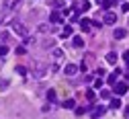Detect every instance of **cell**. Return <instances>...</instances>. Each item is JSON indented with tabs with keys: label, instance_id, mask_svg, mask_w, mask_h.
Masks as SVG:
<instances>
[{
	"label": "cell",
	"instance_id": "28",
	"mask_svg": "<svg viewBox=\"0 0 129 119\" xmlns=\"http://www.w3.org/2000/svg\"><path fill=\"white\" fill-rule=\"evenodd\" d=\"M80 8H82V10H88V8H90V2H88V0H84V2H82V6H80Z\"/></svg>",
	"mask_w": 129,
	"mask_h": 119
},
{
	"label": "cell",
	"instance_id": "15",
	"mask_svg": "<svg viewBox=\"0 0 129 119\" xmlns=\"http://www.w3.org/2000/svg\"><path fill=\"white\" fill-rule=\"evenodd\" d=\"M90 25H92V23H90L88 19H82V21H80V27H82V31H88V29H90Z\"/></svg>",
	"mask_w": 129,
	"mask_h": 119
},
{
	"label": "cell",
	"instance_id": "33",
	"mask_svg": "<svg viewBox=\"0 0 129 119\" xmlns=\"http://www.w3.org/2000/svg\"><path fill=\"white\" fill-rule=\"evenodd\" d=\"M121 10H123V12H127V10H129V4H127V2H125V4H123V6H121Z\"/></svg>",
	"mask_w": 129,
	"mask_h": 119
},
{
	"label": "cell",
	"instance_id": "27",
	"mask_svg": "<svg viewBox=\"0 0 129 119\" xmlns=\"http://www.w3.org/2000/svg\"><path fill=\"white\" fill-rule=\"evenodd\" d=\"M84 113H86L84 107H76V115H84Z\"/></svg>",
	"mask_w": 129,
	"mask_h": 119
},
{
	"label": "cell",
	"instance_id": "34",
	"mask_svg": "<svg viewBox=\"0 0 129 119\" xmlns=\"http://www.w3.org/2000/svg\"><path fill=\"white\" fill-rule=\"evenodd\" d=\"M123 58H125V60H127V62H129V49H127V52H125V54H123Z\"/></svg>",
	"mask_w": 129,
	"mask_h": 119
},
{
	"label": "cell",
	"instance_id": "14",
	"mask_svg": "<svg viewBox=\"0 0 129 119\" xmlns=\"http://www.w3.org/2000/svg\"><path fill=\"white\" fill-rule=\"evenodd\" d=\"M70 35H72V27H70V25H66V27H63V31H61V37L66 39V37H70Z\"/></svg>",
	"mask_w": 129,
	"mask_h": 119
},
{
	"label": "cell",
	"instance_id": "37",
	"mask_svg": "<svg viewBox=\"0 0 129 119\" xmlns=\"http://www.w3.org/2000/svg\"><path fill=\"white\" fill-rule=\"evenodd\" d=\"M0 68H2V64H0Z\"/></svg>",
	"mask_w": 129,
	"mask_h": 119
},
{
	"label": "cell",
	"instance_id": "30",
	"mask_svg": "<svg viewBox=\"0 0 129 119\" xmlns=\"http://www.w3.org/2000/svg\"><path fill=\"white\" fill-rule=\"evenodd\" d=\"M25 52H27V49H25V47H17V56H23Z\"/></svg>",
	"mask_w": 129,
	"mask_h": 119
},
{
	"label": "cell",
	"instance_id": "18",
	"mask_svg": "<svg viewBox=\"0 0 129 119\" xmlns=\"http://www.w3.org/2000/svg\"><path fill=\"white\" fill-rule=\"evenodd\" d=\"M8 84H10L8 78H0V90H6V88H8Z\"/></svg>",
	"mask_w": 129,
	"mask_h": 119
},
{
	"label": "cell",
	"instance_id": "7",
	"mask_svg": "<svg viewBox=\"0 0 129 119\" xmlns=\"http://www.w3.org/2000/svg\"><path fill=\"white\" fill-rule=\"evenodd\" d=\"M113 37H115V39H125L127 37V31L125 29H115V31H113Z\"/></svg>",
	"mask_w": 129,
	"mask_h": 119
},
{
	"label": "cell",
	"instance_id": "1",
	"mask_svg": "<svg viewBox=\"0 0 129 119\" xmlns=\"http://www.w3.org/2000/svg\"><path fill=\"white\" fill-rule=\"evenodd\" d=\"M105 113H107V107H103V105H96V107L92 109L90 117H92V119H99V117H103Z\"/></svg>",
	"mask_w": 129,
	"mask_h": 119
},
{
	"label": "cell",
	"instance_id": "12",
	"mask_svg": "<svg viewBox=\"0 0 129 119\" xmlns=\"http://www.w3.org/2000/svg\"><path fill=\"white\" fill-rule=\"evenodd\" d=\"M53 58H55V64H59L61 58H63V52L61 49H53Z\"/></svg>",
	"mask_w": 129,
	"mask_h": 119
},
{
	"label": "cell",
	"instance_id": "10",
	"mask_svg": "<svg viewBox=\"0 0 129 119\" xmlns=\"http://www.w3.org/2000/svg\"><path fill=\"white\" fill-rule=\"evenodd\" d=\"M4 6L6 8H17V6H21V0H6Z\"/></svg>",
	"mask_w": 129,
	"mask_h": 119
},
{
	"label": "cell",
	"instance_id": "36",
	"mask_svg": "<svg viewBox=\"0 0 129 119\" xmlns=\"http://www.w3.org/2000/svg\"><path fill=\"white\" fill-rule=\"evenodd\" d=\"M113 2H117V0H113Z\"/></svg>",
	"mask_w": 129,
	"mask_h": 119
},
{
	"label": "cell",
	"instance_id": "23",
	"mask_svg": "<svg viewBox=\"0 0 129 119\" xmlns=\"http://www.w3.org/2000/svg\"><path fill=\"white\" fill-rule=\"evenodd\" d=\"M6 54H8V47L0 43V56H6Z\"/></svg>",
	"mask_w": 129,
	"mask_h": 119
},
{
	"label": "cell",
	"instance_id": "22",
	"mask_svg": "<svg viewBox=\"0 0 129 119\" xmlns=\"http://www.w3.org/2000/svg\"><path fill=\"white\" fill-rule=\"evenodd\" d=\"M14 70H17V74H21V76H25V74H27V70H25L23 66H17V68H14Z\"/></svg>",
	"mask_w": 129,
	"mask_h": 119
},
{
	"label": "cell",
	"instance_id": "32",
	"mask_svg": "<svg viewBox=\"0 0 129 119\" xmlns=\"http://www.w3.org/2000/svg\"><path fill=\"white\" fill-rule=\"evenodd\" d=\"M96 74H99V78H103V76H105L107 72H105V70H103V68H101V70H96Z\"/></svg>",
	"mask_w": 129,
	"mask_h": 119
},
{
	"label": "cell",
	"instance_id": "29",
	"mask_svg": "<svg viewBox=\"0 0 129 119\" xmlns=\"http://www.w3.org/2000/svg\"><path fill=\"white\" fill-rule=\"evenodd\" d=\"M92 60H94L92 54H86V56H84V64H86V62H92Z\"/></svg>",
	"mask_w": 129,
	"mask_h": 119
},
{
	"label": "cell",
	"instance_id": "35",
	"mask_svg": "<svg viewBox=\"0 0 129 119\" xmlns=\"http://www.w3.org/2000/svg\"><path fill=\"white\" fill-rule=\"evenodd\" d=\"M96 2H99V4H101V2H103V0H96Z\"/></svg>",
	"mask_w": 129,
	"mask_h": 119
},
{
	"label": "cell",
	"instance_id": "25",
	"mask_svg": "<svg viewBox=\"0 0 129 119\" xmlns=\"http://www.w3.org/2000/svg\"><path fill=\"white\" fill-rule=\"evenodd\" d=\"M111 4H113V0H103V2H101V6H103V8H109Z\"/></svg>",
	"mask_w": 129,
	"mask_h": 119
},
{
	"label": "cell",
	"instance_id": "9",
	"mask_svg": "<svg viewBox=\"0 0 129 119\" xmlns=\"http://www.w3.org/2000/svg\"><path fill=\"white\" fill-rule=\"evenodd\" d=\"M45 74V66L43 64H37V70H35V78H43Z\"/></svg>",
	"mask_w": 129,
	"mask_h": 119
},
{
	"label": "cell",
	"instance_id": "2",
	"mask_svg": "<svg viewBox=\"0 0 129 119\" xmlns=\"http://www.w3.org/2000/svg\"><path fill=\"white\" fill-rule=\"evenodd\" d=\"M12 29H14V33H17V35L27 37V29H25V25H21V23H14V25H12Z\"/></svg>",
	"mask_w": 129,
	"mask_h": 119
},
{
	"label": "cell",
	"instance_id": "3",
	"mask_svg": "<svg viewBox=\"0 0 129 119\" xmlns=\"http://www.w3.org/2000/svg\"><path fill=\"white\" fill-rule=\"evenodd\" d=\"M127 88H129V86H127L125 82H115V92H117V94H125Z\"/></svg>",
	"mask_w": 129,
	"mask_h": 119
},
{
	"label": "cell",
	"instance_id": "17",
	"mask_svg": "<svg viewBox=\"0 0 129 119\" xmlns=\"http://www.w3.org/2000/svg\"><path fill=\"white\" fill-rule=\"evenodd\" d=\"M109 107H111V109H119V107H121V101H119V99H111V105H109Z\"/></svg>",
	"mask_w": 129,
	"mask_h": 119
},
{
	"label": "cell",
	"instance_id": "13",
	"mask_svg": "<svg viewBox=\"0 0 129 119\" xmlns=\"http://www.w3.org/2000/svg\"><path fill=\"white\" fill-rule=\"evenodd\" d=\"M107 62H109V64H115V62H117V54H115V52H109V54H107Z\"/></svg>",
	"mask_w": 129,
	"mask_h": 119
},
{
	"label": "cell",
	"instance_id": "16",
	"mask_svg": "<svg viewBox=\"0 0 129 119\" xmlns=\"http://www.w3.org/2000/svg\"><path fill=\"white\" fill-rule=\"evenodd\" d=\"M63 107H66V109H74V107H76V101H74V99L63 101Z\"/></svg>",
	"mask_w": 129,
	"mask_h": 119
},
{
	"label": "cell",
	"instance_id": "31",
	"mask_svg": "<svg viewBox=\"0 0 129 119\" xmlns=\"http://www.w3.org/2000/svg\"><path fill=\"white\" fill-rule=\"evenodd\" d=\"M94 88H103V80H96L94 82Z\"/></svg>",
	"mask_w": 129,
	"mask_h": 119
},
{
	"label": "cell",
	"instance_id": "8",
	"mask_svg": "<svg viewBox=\"0 0 129 119\" xmlns=\"http://www.w3.org/2000/svg\"><path fill=\"white\" fill-rule=\"evenodd\" d=\"M72 45H74V47H82V45H84V37L74 35V39H72Z\"/></svg>",
	"mask_w": 129,
	"mask_h": 119
},
{
	"label": "cell",
	"instance_id": "26",
	"mask_svg": "<svg viewBox=\"0 0 129 119\" xmlns=\"http://www.w3.org/2000/svg\"><path fill=\"white\" fill-rule=\"evenodd\" d=\"M101 99H111V92L109 90H101Z\"/></svg>",
	"mask_w": 129,
	"mask_h": 119
},
{
	"label": "cell",
	"instance_id": "5",
	"mask_svg": "<svg viewBox=\"0 0 129 119\" xmlns=\"http://www.w3.org/2000/svg\"><path fill=\"white\" fill-rule=\"evenodd\" d=\"M105 23H107V25H115V23H117V14H115V12H107V14H105Z\"/></svg>",
	"mask_w": 129,
	"mask_h": 119
},
{
	"label": "cell",
	"instance_id": "24",
	"mask_svg": "<svg viewBox=\"0 0 129 119\" xmlns=\"http://www.w3.org/2000/svg\"><path fill=\"white\" fill-rule=\"evenodd\" d=\"M86 99H88V101H94V90H92V88L86 90Z\"/></svg>",
	"mask_w": 129,
	"mask_h": 119
},
{
	"label": "cell",
	"instance_id": "6",
	"mask_svg": "<svg viewBox=\"0 0 129 119\" xmlns=\"http://www.w3.org/2000/svg\"><path fill=\"white\" fill-rule=\"evenodd\" d=\"M63 72H66V76H74V74L78 72V66H74V64H68L66 68H63Z\"/></svg>",
	"mask_w": 129,
	"mask_h": 119
},
{
	"label": "cell",
	"instance_id": "19",
	"mask_svg": "<svg viewBox=\"0 0 129 119\" xmlns=\"http://www.w3.org/2000/svg\"><path fill=\"white\" fill-rule=\"evenodd\" d=\"M53 6H55V8H61V6H66V0H53Z\"/></svg>",
	"mask_w": 129,
	"mask_h": 119
},
{
	"label": "cell",
	"instance_id": "21",
	"mask_svg": "<svg viewBox=\"0 0 129 119\" xmlns=\"http://www.w3.org/2000/svg\"><path fill=\"white\" fill-rule=\"evenodd\" d=\"M39 33H49V25H39Z\"/></svg>",
	"mask_w": 129,
	"mask_h": 119
},
{
	"label": "cell",
	"instance_id": "11",
	"mask_svg": "<svg viewBox=\"0 0 129 119\" xmlns=\"http://www.w3.org/2000/svg\"><path fill=\"white\" fill-rule=\"evenodd\" d=\"M119 74H121V70H115V72L109 76V80H107V82H109V84H115V82H117V78H119Z\"/></svg>",
	"mask_w": 129,
	"mask_h": 119
},
{
	"label": "cell",
	"instance_id": "20",
	"mask_svg": "<svg viewBox=\"0 0 129 119\" xmlns=\"http://www.w3.org/2000/svg\"><path fill=\"white\" fill-rule=\"evenodd\" d=\"M47 101H51V103L55 101V90H47Z\"/></svg>",
	"mask_w": 129,
	"mask_h": 119
},
{
	"label": "cell",
	"instance_id": "4",
	"mask_svg": "<svg viewBox=\"0 0 129 119\" xmlns=\"http://www.w3.org/2000/svg\"><path fill=\"white\" fill-rule=\"evenodd\" d=\"M51 23H55V25L63 23V16H61V12H59V10H53V12H51Z\"/></svg>",
	"mask_w": 129,
	"mask_h": 119
}]
</instances>
